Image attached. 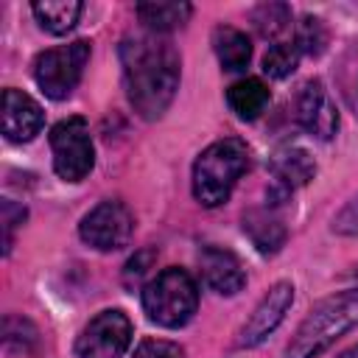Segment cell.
Returning <instances> with one entry per match:
<instances>
[{
  "label": "cell",
  "instance_id": "1",
  "mask_svg": "<svg viewBox=\"0 0 358 358\" xmlns=\"http://www.w3.org/2000/svg\"><path fill=\"white\" fill-rule=\"evenodd\" d=\"M123 87L143 120H157L179 90V53L162 34H137L120 42Z\"/></svg>",
  "mask_w": 358,
  "mask_h": 358
},
{
  "label": "cell",
  "instance_id": "2",
  "mask_svg": "<svg viewBox=\"0 0 358 358\" xmlns=\"http://www.w3.org/2000/svg\"><path fill=\"white\" fill-rule=\"evenodd\" d=\"M358 327V288L333 294L313 305V310L299 324L296 336L285 347L282 358H319L344 333Z\"/></svg>",
  "mask_w": 358,
  "mask_h": 358
},
{
  "label": "cell",
  "instance_id": "3",
  "mask_svg": "<svg viewBox=\"0 0 358 358\" xmlns=\"http://www.w3.org/2000/svg\"><path fill=\"white\" fill-rule=\"evenodd\" d=\"M249 168V148L238 137L207 145L193 162V196L204 207H218L229 199L235 182Z\"/></svg>",
  "mask_w": 358,
  "mask_h": 358
},
{
  "label": "cell",
  "instance_id": "4",
  "mask_svg": "<svg viewBox=\"0 0 358 358\" xmlns=\"http://www.w3.org/2000/svg\"><path fill=\"white\" fill-rule=\"evenodd\" d=\"M199 308V288L185 268L168 266L143 288V310L159 327H182Z\"/></svg>",
  "mask_w": 358,
  "mask_h": 358
},
{
  "label": "cell",
  "instance_id": "5",
  "mask_svg": "<svg viewBox=\"0 0 358 358\" xmlns=\"http://www.w3.org/2000/svg\"><path fill=\"white\" fill-rule=\"evenodd\" d=\"M87 62H90V42L76 39L70 45H59L39 53L34 62V78L48 98L64 101L78 87Z\"/></svg>",
  "mask_w": 358,
  "mask_h": 358
},
{
  "label": "cell",
  "instance_id": "6",
  "mask_svg": "<svg viewBox=\"0 0 358 358\" xmlns=\"http://www.w3.org/2000/svg\"><path fill=\"white\" fill-rule=\"evenodd\" d=\"M53 171L64 182H81L95 165V148L84 117H64L50 129Z\"/></svg>",
  "mask_w": 358,
  "mask_h": 358
},
{
  "label": "cell",
  "instance_id": "7",
  "mask_svg": "<svg viewBox=\"0 0 358 358\" xmlns=\"http://www.w3.org/2000/svg\"><path fill=\"white\" fill-rule=\"evenodd\" d=\"M131 344V322L123 310H101L76 338V358H120Z\"/></svg>",
  "mask_w": 358,
  "mask_h": 358
},
{
  "label": "cell",
  "instance_id": "8",
  "mask_svg": "<svg viewBox=\"0 0 358 358\" xmlns=\"http://www.w3.org/2000/svg\"><path fill=\"white\" fill-rule=\"evenodd\" d=\"M131 232H134V215L123 201H112V199L92 207L78 224L81 241L98 252H115L126 246Z\"/></svg>",
  "mask_w": 358,
  "mask_h": 358
},
{
  "label": "cell",
  "instance_id": "9",
  "mask_svg": "<svg viewBox=\"0 0 358 358\" xmlns=\"http://www.w3.org/2000/svg\"><path fill=\"white\" fill-rule=\"evenodd\" d=\"M291 302H294V285L291 282L271 285V291L260 299V305L252 310V316L238 330L235 347H257L260 341H266L277 330V324L285 319Z\"/></svg>",
  "mask_w": 358,
  "mask_h": 358
},
{
  "label": "cell",
  "instance_id": "10",
  "mask_svg": "<svg viewBox=\"0 0 358 358\" xmlns=\"http://www.w3.org/2000/svg\"><path fill=\"white\" fill-rule=\"evenodd\" d=\"M296 120L305 131H310L319 140H330L338 129V109L330 101L324 84L319 78L305 81L296 98Z\"/></svg>",
  "mask_w": 358,
  "mask_h": 358
},
{
  "label": "cell",
  "instance_id": "11",
  "mask_svg": "<svg viewBox=\"0 0 358 358\" xmlns=\"http://www.w3.org/2000/svg\"><path fill=\"white\" fill-rule=\"evenodd\" d=\"M271 199H288L296 187L308 185L316 173L310 154L299 145H282L271 157Z\"/></svg>",
  "mask_w": 358,
  "mask_h": 358
},
{
  "label": "cell",
  "instance_id": "12",
  "mask_svg": "<svg viewBox=\"0 0 358 358\" xmlns=\"http://www.w3.org/2000/svg\"><path fill=\"white\" fill-rule=\"evenodd\" d=\"M0 120H3V134L6 140L11 143H28L34 140V134H39L42 129V106L20 92V90H3V112H0Z\"/></svg>",
  "mask_w": 358,
  "mask_h": 358
},
{
  "label": "cell",
  "instance_id": "13",
  "mask_svg": "<svg viewBox=\"0 0 358 358\" xmlns=\"http://www.w3.org/2000/svg\"><path fill=\"white\" fill-rule=\"evenodd\" d=\"M199 266H201L204 282L221 296H232L246 285V271L241 260L224 246H204L199 252Z\"/></svg>",
  "mask_w": 358,
  "mask_h": 358
},
{
  "label": "cell",
  "instance_id": "14",
  "mask_svg": "<svg viewBox=\"0 0 358 358\" xmlns=\"http://www.w3.org/2000/svg\"><path fill=\"white\" fill-rule=\"evenodd\" d=\"M243 232L263 255H274L285 243V227L274 210H249L243 215Z\"/></svg>",
  "mask_w": 358,
  "mask_h": 358
},
{
  "label": "cell",
  "instance_id": "15",
  "mask_svg": "<svg viewBox=\"0 0 358 358\" xmlns=\"http://www.w3.org/2000/svg\"><path fill=\"white\" fill-rule=\"evenodd\" d=\"M213 50H215L221 67L224 70H232V73L243 70L249 64V59H252V42H249V36L243 31L232 28V25H218L213 31Z\"/></svg>",
  "mask_w": 358,
  "mask_h": 358
},
{
  "label": "cell",
  "instance_id": "16",
  "mask_svg": "<svg viewBox=\"0 0 358 358\" xmlns=\"http://www.w3.org/2000/svg\"><path fill=\"white\" fill-rule=\"evenodd\" d=\"M227 103L241 120H255L268 106V87L260 78H241L227 90Z\"/></svg>",
  "mask_w": 358,
  "mask_h": 358
},
{
  "label": "cell",
  "instance_id": "17",
  "mask_svg": "<svg viewBox=\"0 0 358 358\" xmlns=\"http://www.w3.org/2000/svg\"><path fill=\"white\" fill-rule=\"evenodd\" d=\"M31 11H34L36 22H39L48 34L62 36V34L73 31V25L78 22L84 6H81L78 0H45V3H34Z\"/></svg>",
  "mask_w": 358,
  "mask_h": 358
},
{
  "label": "cell",
  "instance_id": "18",
  "mask_svg": "<svg viewBox=\"0 0 358 358\" xmlns=\"http://www.w3.org/2000/svg\"><path fill=\"white\" fill-rule=\"evenodd\" d=\"M190 3H140L137 17L151 34H168L173 28H182L190 17Z\"/></svg>",
  "mask_w": 358,
  "mask_h": 358
},
{
  "label": "cell",
  "instance_id": "19",
  "mask_svg": "<svg viewBox=\"0 0 358 358\" xmlns=\"http://www.w3.org/2000/svg\"><path fill=\"white\" fill-rule=\"evenodd\" d=\"M296 62H299L296 42H274L263 56V70L271 78H285L296 70Z\"/></svg>",
  "mask_w": 358,
  "mask_h": 358
},
{
  "label": "cell",
  "instance_id": "20",
  "mask_svg": "<svg viewBox=\"0 0 358 358\" xmlns=\"http://www.w3.org/2000/svg\"><path fill=\"white\" fill-rule=\"evenodd\" d=\"M252 22H255L257 34L268 39V36H277L280 31L288 28V22H291V11H288V6H282V3H263V6L255 8Z\"/></svg>",
  "mask_w": 358,
  "mask_h": 358
},
{
  "label": "cell",
  "instance_id": "21",
  "mask_svg": "<svg viewBox=\"0 0 358 358\" xmlns=\"http://www.w3.org/2000/svg\"><path fill=\"white\" fill-rule=\"evenodd\" d=\"M327 45V31L322 25V20L316 17H302L299 28H296V48L299 53H308V56H319Z\"/></svg>",
  "mask_w": 358,
  "mask_h": 358
},
{
  "label": "cell",
  "instance_id": "22",
  "mask_svg": "<svg viewBox=\"0 0 358 358\" xmlns=\"http://www.w3.org/2000/svg\"><path fill=\"white\" fill-rule=\"evenodd\" d=\"M134 358H185V347L165 338H143L134 350Z\"/></svg>",
  "mask_w": 358,
  "mask_h": 358
},
{
  "label": "cell",
  "instance_id": "23",
  "mask_svg": "<svg viewBox=\"0 0 358 358\" xmlns=\"http://www.w3.org/2000/svg\"><path fill=\"white\" fill-rule=\"evenodd\" d=\"M3 341H6L8 350L14 347V341H20V352H25L28 350L25 341H36V330H34V324L28 319H20V333H17L14 324L6 319V324H3Z\"/></svg>",
  "mask_w": 358,
  "mask_h": 358
},
{
  "label": "cell",
  "instance_id": "24",
  "mask_svg": "<svg viewBox=\"0 0 358 358\" xmlns=\"http://www.w3.org/2000/svg\"><path fill=\"white\" fill-rule=\"evenodd\" d=\"M25 218V207L14 204L11 199H3V229H6V255L11 252V232L17 224H22Z\"/></svg>",
  "mask_w": 358,
  "mask_h": 358
},
{
  "label": "cell",
  "instance_id": "25",
  "mask_svg": "<svg viewBox=\"0 0 358 358\" xmlns=\"http://www.w3.org/2000/svg\"><path fill=\"white\" fill-rule=\"evenodd\" d=\"M333 229L341 232V235H352V232H358V199H352V201L336 215Z\"/></svg>",
  "mask_w": 358,
  "mask_h": 358
},
{
  "label": "cell",
  "instance_id": "26",
  "mask_svg": "<svg viewBox=\"0 0 358 358\" xmlns=\"http://www.w3.org/2000/svg\"><path fill=\"white\" fill-rule=\"evenodd\" d=\"M338 358H358V344H355V347H350V350H344Z\"/></svg>",
  "mask_w": 358,
  "mask_h": 358
}]
</instances>
